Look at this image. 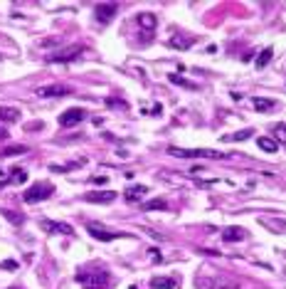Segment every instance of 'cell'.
Here are the masks:
<instances>
[{
    "mask_svg": "<svg viewBox=\"0 0 286 289\" xmlns=\"http://www.w3.org/2000/svg\"><path fill=\"white\" fill-rule=\"evenodd\" d=\"M3 267H5V270H15V267H18V265H15V262H13V260H8V262H3Z\"/></svg>",
    "mask_w": 286,
    "mask_h": 289,
    "instance_id": "obj_29",
    "label": "cell"
},
{
    "mask_svg": "<svg viewBox=\"0 0 286 289\" xmlns=\"http://www.w3.org/2000/svg\"><path fill=\"white\" fill-rule=\"evenodd\" d=\"M3 136H8V134H5V129H3V126H0V138H3Z\"/></svg>",
    "mask_w": 286,
    "mask_h": 289,
    "instance_id": "obj_31",
    "label": "cell"
},
{
    "mask_svg": "<svg viewBox=\"0 0 286 289\" xmlns=\"http://www.w3.org/2000/svg\"><path fill=\"white\" fill-rule=\"evenodd\" d=\"M168 45H171V47H175V50H188V47L192 45V38H185V40H180V38H173Z\"/></svg>",
    "mask_w": 286,
    "mask_h": 289,
    "instance_id": "obj_23",
    "label": "cell"
},
{
    "mask_svg": "<svg viewBox=\"0 0 286 289\" xmlns=\"http://www.w3.org/2000/svg\"><path fill=\"white\" fill-rule=\"evenodd\" d=\"M25 180H27V171H25V168H13V171H10V178H5V183H0V186L25 183Z\"/></svg>",
    "mask_w": 286,
    "mask_h": 289,
    "instance_id": "obj_15",
    "label": "cell"
},
{
    "mask_svg": "<svg viewBox=\"0 0 286 289\" xmlns=\"http://www.w3.org/2000/svg\"><path fill=\"white\" fill-rule=\"evenodd\" d=\"M124 195H126L129 203H138L143 195H148V188H146V186H133V188H129Z\"/></svg>",
    "mask_w": 286,
    "mask_h": 289,
    "instance_id": "obj_16",
    "label": "cell"
},
{
    "mask_svg": "<svg viewBox=\"0 0 286 289\" xmlns=\"http://www.w3.org/2000/svg\"><path fill=\"white\" fill-rule=\"evenodd\" d=\"M94 13H96V20H99L101 25H106V22H109V20H111V18H114V15L118 13V3H106V5H96V10H94Z\"/></svg>",
    "mask_w": 286,
    "mask_h": 289,
    "instance_id": "obj_10",
    "label": "cell"
},
{
    "mask_svg": "<svg viewBox=\"0 0 286 289\" xmlns=\"http://www.w3.org/2000/svg\"><path fill=\"white\" fill-rule=\"evenodd\" d=\"M87 232H89L94 240H99V242H111V240H118V237H129V232H114V230L101 228L99 223H89V225H87Z\"/></svg>",
    "mask_w": 286,
    "mask_h": 289,
    "instance_id": "obj_5",
    "label": "cell"
},
{
    "mask_svg": "<svg viewBox=\"0 0 286 289\" xmlns=\"http://www.w3.org/2000/svg\"><path fill=\"white\" fill-rule=\"evenodd\" d=\"M55 193V186L52 183H35V186H30L25 193H22V200L25 203H30V205H35V203H42V200H47L50 195Z\"/></svg>",
    "mask_w": 286,
    "mask_h": 289,
    "instance_id": "obj_4",
    "label": "cell"
},
{
    "mask_svg": "<svg viewBox=\"0 0 286 289\" xmlns=\"http://www.w3.org/2000/svg\"><path fill=\"white\" fill-rule=\"evenodd\" d=\"M252 104H254L257 112H271V109H276V101L274 99H254Z\"/></svg>",
    "mask_w": 286,
    "mask_h": 289,
    "instance_id": "obj_19",
    "label": "cell"
},
{
    "mask_svg": "<svg viewBox=\"0 0 286 289\" xmlns=\"http://www.w3.org/2000/svg\"><path fill=\"white\" fill-rule=\"evenodd\" d=\"M20 112L13 109V106H0V121H18Z\"/></svg>",
    "mask_w": 286,
    "mask_h": 289,
    "instance_id": "obj_18",
    "label": "cell"
},
{
    "mask_svg": "<svg viewBox=\"0 0 286 289\" xmlns=\"http://www.w3.org/2000/svg\"><path fill=\"white\" fill-rule=\"evenodd\" d=\"M138 25L151 35V32L155 30V15H151V13H141V15H138Z\"/></svg>",
    "mask_w": 286,
    "mask_h": 289,
    "instance_id": "obj_17",
    "label": "cell"
},
{
    "mask_svg": "<svg viewBox=\"0 0 286 289\" xmlns=\"http://www.w3.org/2000/svg\"><path fill=\"white\" fill-rule=\"evenodd\" d=\"M166 208H168V203L163 200V198H155V200L143 203V210H166Z\"/></svg>",
    "mask_w": 286,
    "mask_h": 289,
    "instance_id": "obj_22",
    "label": "cell"
},
{
    "mask_svg": "<svg viewBox=\"0 0 286 289\" xmlns=\"http://www.w3.org/2000/svg\"><path fill=\"white\" fill-rule=\"evenodd\" d=\"M168 154L171 156H178V158H212V161L227 158V154L212 151V149H178V146H171Z\"/></svg>",
    "mask_w": 286,
    "mask_h": 289,
    "instance_id": "obj_1",
    "label": "cell"
},
{
    "mask_svg": "<svg viewBox=\"0 0 286 289\" xmlns=\"http://www.w3.org/2000/svg\"><path fill=\"white\" fill-rule=\"evenodd\" d=\"M84 119H87V112H84V109H79V106H74V109H67V112L59 116V126H64V129H72V126L81 124Z\"/></svg>",
    "mask_w": 286,
    "mask_h": 289,
    "instance_id": "obj_7",
    "label": "cell"
},
{
    "mask_svg": "<svg viewBox=\"0 0 286 289\" xmlns=\"http://www.w3.org/2000/svg\"><path fill=\"white\" fill-rule=\"evenodd\" d=\"M76 282L84 289H109L111 287V277L109 272H79Z\"/></svg>",
    "mask_w": 286,
    "mask_h": 289,
    "instance_id": "obj_2",
    "label": "cell"
},
{
    "mask_svg": "<svg viewBox=\"0 0 286 289\" xmlns=\"http://www.w3.org/2000/svg\"><path fill=\"white\" fill-rule=\"evenodd\" d=\"M168 77H171V82H173V84H183V87H188V89H195V84H190V82L180 79L178 75H168Z\"/></svg>",
    "mask_w": 286,
    "mask_h": 289,
    "instance_id": "obj_28",
    "label": "cell"
},
{
    "mask_svg": "<svg viewBox=\"0 0 286 289\" xmlns=\"http://www.w3.org/2000/svg\"><path fill=\"white\" fill-rule=\"evenodd\" d=\"M10 289H20V287H10Z\"/></svg>",
    "mask_w": 286,
    "mask_h": 289,
    "instance_id": "obj_32",
    "label": "cell"
},
{
    "mask_svg": "<svg viewBox=\"0 0 286 289\" xmlns=\"http://www.w3.org/2000/svg\"><path fill=\"white\" fill-rule=\"evenodd\" d=\"M116 198H118L116 191H92V193L84 195L87 203H114Z\"/></svg>",
    "mask_w": 286,
    "mask_h": 289,
    "instance_id": "obj_9",
    "label": "cell"
},
{
    "mask_svg": "<svg viewBox=\"0 0 286 289\" xmlns=\"http://www.w3.org/2000/svg\"><path fill=\"white\" fill-rule=\"evenodd\" d=\"M197 289H239V284L225 274H215V277H197L195 279Z\"/></svg>",
    "mask_w": 286,
    "mask_h": 289,
    "instance_id": "obj_3",
    "label": "cell"
},
{
    "mask_svg": "<svg viewBox=\"0 0 286 289\" xmlns=\"http://www.w3.org/2000/svg\"><path fill=\"white\" fill-rule=\"evenodd\" d=\"M271 55H274V50H271V47H267V50L257 57V67H259V69H262V67H267V64H269V59H271Z\"/></svg>",
    "mask_w": 286,
    "mask_h": 289,
    "instance_id": "obj_24",
    "label": "cell"
},
{
    "mask_svg": "<svg viewBox=\"0 0 286 289\" xmlns=\"http://www.w3.org/2000/svg\"><path fill=\"white\" fill-rule=\"evenodd\" d=\"M81 52H84V47H81V45H72V47H64V50H59V52H52L47 59H50V62H55V64H64V62L76 59Z\"/></svg>",
    "mask_w": 286,
    "mask_h": 289,
    "instance_id": "obj_6",
    "label": "cell"
},
{
    "mask_svg": "<svg viewBox=\"0 0 286 289\" xmlns=\"http://www.w3.org/2000/svg\"><path fill=\"white\" fill-rule=\"evenodd\" d=\"M151 287L153 289H175L178 287V279L175 277H153L151 279Z\"/></svg>",
    "mask_w": 286,
    "mask_h": 289,
    "instance_id": "obj_13",
    "label": "cell"
},
{
    "mask_svg": "<svg viewBox=\"0 0 286 289\" xmlns=\"http://www.w3.org/2000/svg\"><path fill=\"white\" fill-rule=\"evenodd\" d=\"M259 223H264L267 228H271V230H276V232H286V220H274V218H259Z\"/></svg>",
    "mask_w": 286,
    "mask_h": 289,
    "instance_id": "obj_20",
    "label": "cell"
},
{
    "mask_svg": "<svg viewBox=\"0 0 286 289\" xmlns=\"http://www.w3.org/2000/svg\"><path fill=\"white\" fill-rule=\"evenodd\" d=\"M247 235H249V232L244 230V228L232 225V228H225V230H222V242H242Z\"/></svg>",
    "mask_w": 286,
    "mask_h": 289,
    "instance_id": "obj_11",
    "label": "cell"
},
{
    "mask_svg": "<svg viewBox=\"0 0 286 289\" xmlns=\"http://www.w3.org/2000/svg\"><path fill=\"white\" fill-rule=\"evenodd\" d=\"M39 228L50 235H74V228L67 223H55V220H39Z\"/></svg>",
    "mask_w": 286,
    "mask_h": 289,
    "instance_id": "obj_8",
    "label": "cell"
},
{
    "mask_svg": "<svg viewBox=\"0 0 286 289\" xmlns=\"http://www.w3.org/2000/svg\"><path fill=\"white\" fill-rule=\"evenodd\" d=\"M5 218H8L13 225H22V220H25L22 215H20V212H15V210H5Z\"/></svg>",
    "mask_w": 286,
    "mask_h": 289,
    "instance_id": "obj_26",
    "label": "cell"
},
{
    "mask_svg": "<svg viewBox=\"0 0 286 289\" xmlns=\"http://www.w3.org/2000/svg\"><path fill=\"white\" fill-rule=\"evenodd\" d=\"M106 178H109V175H96V178H94V183H106Z\"/></svg>",
    "mask_w": 286,
    "mask_h": 289,
    "instance_id": "obj_30",
    "label": "cell"
},
{
    "mask_svg": "<svg viewBox=\"0 0 286 289\" xmlns=\"http://www.w3.org/2000/svg\"><path fill=\"white\" fill-rule=\"evenodd\" d=\"M257 146L262 151H267V154H276L279 151V141L276 138H269V136H259L257 138Z\"/></svg>",
    "mask_w": 286,
    "mask_h": 289,
    "instance_id": "obj_14",
    "label": "cell"
},
{
    "mask_svg": "<svg viewBox=\"0 0 286 289\" xmlns=\"http://www.w3.org/2000/svg\"><path fill=\"white\" fill-rule=\"evenodd\" d=\"M274 134H276V138H281L286 143V124H276L274 126Z\"/></svg>",
    "mask_w": 286,
    "mask_h": 289,
    "instance_id": "obj_27",
    "label": "cell"
},
{
    "mask_svg": "<svg viewBox=\"0 0 286 289\" xmlns=\"http://www.w3.org/2000/svg\"><path fill=\"white\" fill-rule=\"evenodd\" d=\"M18 154H27V146L18 143V146H8V149L3 151V156H18Z\"/></svg>",
    "mask_w": 286,
    "mask_h": 289,
    "instance_id": "obj_25",
    "label": "cell"
},
{
    "mask_svg": "<svg viewBox=\"0 0 286 289\" xmlns=\"http://www.w3.org/2000/svg\"><path fill=\"white\" fill-rule=\"evenodd\" d=\"M67 94H72V89L64 84H50V87L37 89V96H67Z\"/></svg>",
    "mask_w": 286,
    "mask_h": 289,
    "instance_id": "obj_12",
    "label": "cell"
},
{
    "mask_svg": "<svg viewBox=\"0 0 286 289\" xmlns=\"http://www.w3.org/2000/svg\"><path fill=\"white\" fill-rule=\"evenodd\" d=\"M254 131L252 129H244V131H237V134H229V136H220L222 141H244V138H249Z\"/></svg>",
    "mask_w": 286,
    "mask_h": 289,
    "instance_id": "obj_21",
    "label": "cell"
}]
</instances>
